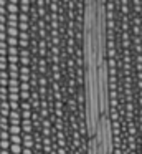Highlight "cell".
I'll return each mask as SVG.
<instances>
[{"label": "cell", "mask_w": 142, "mask_h": 154, "mask_svg": "<svg viewBox=\"0 0 142 154\" xmlns=\"http://www.w3.org/2000/svg\"><path fill=\"white\" fill-rule=\"evenodd\" d=\"M111 118L142 123V0H94Z\"/></svg>", "instance_id": "obj_1"}]
</instances>
